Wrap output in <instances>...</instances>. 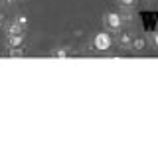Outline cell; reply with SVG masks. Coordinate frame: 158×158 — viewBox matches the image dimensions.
Instances as JSON below:
<instances>
[{
	"instance_id": "8992f818",
	"label": "cell",
	"mask_w": 158,
	"mask_h": 158,
	"mask_svg": "<svg viewBox=\"0 0 158 158\" xmlns=\"http://www.w3.org/2000/svg\"><path fill=\"white\" fill-rule=\"evenodd\" d=\"M131 49H136V52L144 49V38H135L132 40V48Z\"/></svg>"
},
{
	"instance_id": "277c9868",
	"label": "cell",
	"mask_w": 158,
	"mask_h": 158,
	"mask_svg": "<svg viewBox=\"0 0 158 158\" xmlns=\"http://www.w3.org/2000/svg\"><path fill=\"white\" fill-rule=\"evenodd\" d=\"M4 32H6V36H16V34H24V28L20 26L18 22H6V26H4Z\"/></svg>"
},
{
	"instance_id": "30bf717a",
	"label": "cell",
	"mask_w": 158,
	"mask_h": 158,
	"mask_svg": "<svg viewBox=\"0 0 158 158\" xmlns=\"http://www.w3.org/2000/svg\"><path fill=\"white\" fill-rule=\"evenodd\" d=\"M52 56H53V57H67L69 53H67V49L59 48V49H56V52H52Z\"/></svg>"
},
{
	"instance_id": "9c48e42d",
	"label": "cell",
	"mask_w": 158,
	"mask_h": 158,
	"mask_svg": "<svg viewBox=\"0 0 158 158\" xmlns=\"http://www.w3.org/2000/svg\"><path fill=\"white\" fill-rule=\"evenodd\" d=\"M118 4H121L123 8H132V6H136V2L138 0H117Z\"/></svg>"
},
{
	"instance_id": "7c38bea8",
	"label": "cell",
	"mask_w": 158,
	"mask_h": 158,
	"mask_svg": "<svg viewBox=\"0 0 158 158\" xmlns=\"http://www.w3.org/2000/svg\"><path fill=\"white\" fill-rule=\"evenodd\" d=\"M0 18H2V16H0Z\"/></svg>"
},
{
	"instance_id": "5b68a950",
	"label": "cell",
	"mask_w": 158,
	"mask_h": 158,
	"mask_svg": "<svg viewBox=\"0 0 158 158\" xmlns=\"http://www.w3.org/2000/svg\"><path fill=\"white\" fill-rule=\"evenodd\" d=\"M8 48H20L24 44V34H16V36H6Z\"/></svg>"
},
{
	"instance_id": "ba28073f",
	"label": "cell",
	"mask_w": 158,
	"mask_h": 158,
	"mask_svg": "<svg viewBox=\"0 0 158 158\" xmlns=\"http://www.w3.org/2000/svg\"><path fill=\"white\" fill-rule=\"evenodd\" d=\"M14 22H18V24H20V26H22L24 30H26V28H28V18H26V16H24V14H18V16H16V18H14Z\"/></svg>"
},
{
	"instance_id": "6da1fadb",
	"label": "cell",
	"mask_w": 158,
	"mask_h": 158,
	"mask_svg": "<svg viewBox=\"0 0 158 158\" xmlns=\"http://www.w3.org/2000/svg\"><path fill=\"white\" fill-rule=\"evenodd\" d=\"M111 46H113V38H111L109 32L95 34V38H93V48H95V49H99V52H107Z\"/></svg>"
},
{
	"instance_id": "7a4b0ae2",
	"label": "cell",
	"mask_w": 158,
	"mask_h": 158,
	"mask_svg": "<svg viewBox=\"0 0 158 158\" xmlns=\"http://www.w3.org/2000/svg\"><path fill=\"white\" fill-rule=\"evenodd\" d=\"M103 24H105L107 32H118L121 26H123V18H121V14H117V12H107L105 18H103Z\"/></svg>"
},
{
	"instance_id": "8fae6325",
	"label": "cell",
	"mask_w": 158,
	"mask_h": 158,
	"mask_svg": "<svg viewBox=\"0 0 158 158\" xmlns=\"http://www.w3.org/2000/svg\"><path fill=\"white\" fill-rule=\"evenodd\" d=\"M150 42L154 44V48H158V32H152L150 34Z\"/></svg>"
},
{
	"instance_id": "3957f363",
	"label": "cell",
	"mask_w": 158,
	"mask_h": 158,
	"mask_svg": "<svg viewBox=\"0 0 158 158\" xmlns=\"http://www.w3.org/2000/svg\"><path fill=\"white\" fill-rule=\"evenodd\" d=\"M132 40H135V36H132L131 32H121L118 38H117V42H118V46L123 49H131L132 48Z\"/></svg>"
},
{
	"instance_id": "52a82bcc",
	"label": "cell",
	"mask_w": 158,
	"mask_h": 158,
	"mask_svg": "<svg viewBox=\"0 0 158 158\" xmlns=\"http://www.w3.org/2000/svg\"><path fill=\"white\" fill-rule=\"evenodd\" d=\"M8 56H10V57H22V56H24L22 46H20V48H10V49H8Z\"/></svg>"
}]
</instances>
